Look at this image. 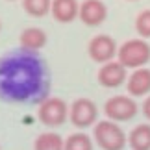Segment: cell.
I'll return each instance as SVG.
<instances>
[{"instance_id": "14", "label": "cell", "mask_w": 150, "mask_h": 150, "mask_svg": "<svg viewBox=\"0 0 150 150\" xmlns=\"http://www.w3.org/2000/svg\"><path fill=\"white\" fill-rule=\"evenodd\" d=\"M63 146H65V139L54 130L39 134L33 141V150H63Z\"/></svg>"}, {"instance_id": "18", "label": "cell", "mask_w": 150, "mask_h": 150, "mask_svg": "<svg viewBox=\"0 0 150 150\" xmlns=\"http://www.w3.org/2000/svg\"><path fill=\"white\" fill-rule=\"evenodd\" d=\"M141 111H143V115H145V119L150 122V95L145 96V100H143V104H141Z\"/></svg>"}, {"instance_id": "11", "label": "cell", "mask_w": 150, "mask_h": 150, "mask_svg": "<svg viewBox=\"0 0 150 150\" xmlns=\"http://www.w3.org/2000/svg\"><path fill=\"white\" fill-rule=\"evenodd\" d=\"M47 41H48V35L43 28H37V26H28L21 32L19 35V45L22 50H28V52H41L45 47H47Z\"/></svg>"}, {"instance_id": "6", "label": "cell", "mask_w": 150, "mask_h": 150, "mask_svg": "<svg viewBox=\"0 0 150 150\" xmlns=\"http://www.w3.org/2000/svg\"><path fill=\"white\" fill-rule=\"evenodd\" d=\"M69 120H71V124L78 130L93 128V126L98 122V108H96V104L91 98H87V96L76 98L69 106Z\"/></svg>"}, {"instance_id": "8", "label": "cell", "mask_w": 150, "mask_h": 150, "mask_svg": "<svg viewBox=\"0 0 150 150\" xmlns=\"http://www.w3.org/2000/svg\"><path fill=\"white\" fill-rule=\"evenodd\" d=\"M96 80L102 87L106 89H117L128 80V69H126L120 61L113 59L100 65L98 72H96Z\"/></svg>"}, {"instance_id": "17", "label": "cell", "mask_w": 150, "mask_h": 150, "mask_svg": "<svg viewBox=\"0 0 150 150\" xmlns=\"http://www.w3.org/2000/svg\"><path fill=\"white\" fill-rule=\"evenodd\" d=\"M135 32L141 39H150V8L143 9L135 17Z\"/></svg>"}, {"instance_id": "13", "label": "cell", "mask_w": 150, "mask_h": 150, "mask_svg": "<svg viewBox=\"0 0 150 150\" xmlns=\"http://www.w3.org/2000/svg\"><path fill=\"white\" fill-rule=\"evenodd\" d=\"M130 150H150V122L135 124L128 134Z\"/></svg>"}, {"instance_id": "19", "label": "cell", "mask_w": 150, "mask_h": 150, "mask_svg": "<svg viewBox=\"0 0 150 150\" xmlns=\"http://www.w3.org/2000/svg\"><path fill=\"white\" fill-rule=\"evenodd\" d=\"M0 32H2V22H0Z\"/></svg>"}, {"instance_id": "3", "label": "cell", "mask_w": 150, "mask_h": 150, "mask_svg": "<svg viewBox=\"0 0 150 150\" xmlns=\"http://www.w3.org/2000/svg\"><path fill=\"white\" fill-rule=\"evenodd\" d=\"M117 61H120L126 69H132V71L146 67V63L150 61V45L146 43V39L141 37L128 39L119 47Z\"/></svg>"}, {"instance_id": "16", "label": "cell", "mask_w": 150, "mask_h": 150, "mask_svg": "<svg viewBox=\"0 0 150 150\" xmlns=\"http://www.w3.org/2000/svg\"><path fill=\"white\" fill-rule=\"evenodd\" d=\"M52 0H22V9L33 19H43L50 13Z\"/></svg>"}, {"instance_id": "15", "label": "cell", "mask_w": 150, "mask_h": 150, "mask_svg": "<svg viewBox=\"0 0 150 150\" xmlns=\"http://www.w3.org/2000/svg\"><path fill=\"white\" fill-rule=\"evenodd\" d=\"M63 150H95V141L85 132H74L67 135Z\"/></svg>"}, {"instance_id": "1", "label": "cell", "mask_w": 150, "mask_h": 150, "mask_svg": "<svg viewBox=\"0 0 150 150\" xmlns=\"http://www.w3.org/2000/svg\"><path fill=\"white\" fill-rule=\"evenodd\" d=\"M50 78L39 52L21 47L0 57V100L9 104H39L48 96Z\"/></svg>"}, {"instance_id": "12", "label": "cell", "mask_w": 150, "mask_h": 150, "mask_svg": "<svg viewBox=\"0 0 150 150\" xmlns=\"http://www.w3.org/2000/svg\"><path fill=\"white\" fill-rule=\"evenodd\" d=\"M80 11V2L78 0H52V19L61 24H69V22L78 19Z\"/></svg>"}, {"instance_id": "2", "label": "cell", "mask_w": 150, "mask_h": 150, "mask_svg": "<svg viewBox=\"0 0 150 150\" xmlns=\"http://www.w3.org/2000/svg\"><path fill=\"white\" fill-rule=\"evenodd\" d=\"M93 141L102 150H124L128 145V135L113 120H98L93 126Z\"/></svg>"}, {"instance_id": "20", "label": "cell", "mask_w": 150, "mask_h": 150, "mask_svg": "<svg viewBox=\"0 0 150 150\" xmlns=\"http://www.w3.org/2000/svg\"><path fill=\"white\" fill-rule=\"evenodd\" d=\"M8 2H17V0H8Z\"/></svg>"}, {"instance_id": "21", "label": "cell", "mask_w": 150, "mask_h": 150, "mask_svg": "<svg viewBox=\"0 0 150 150\" xmlns=\"http://www.w3.org/2000/svg\"><path fill=\"white\" fill-rule=\"evenodd\" d=\"M128 2H137V0H128Z\"/></svg>"}, {"instance_id": "5", "label": "cell", "mask_w": 150, "mask_h": 150, "mask_svg": "<svg viewBox=\"0 0 150 150\" xmlns=\"http://www.w3.org/2000/svg\"><path fill=\"white\" fill-rule=\"evenodd\" d=\"M139 106L130 95H113L104 102V115L113 122H128L137 115Z\"/></svg>"}, {"instance_id": "9", "label": "cell", "mask_w": 150, "mask_h": 150, "mask_svg": "<svg viewBox=\"0 0 150 150\" xmlns=\"http://www.w3.org/2000/svg\"><path fill=\"white\" fill-rule=\"evenodd\" d=\"M78 19L85 26H100L108 19V6L102 0H83V2H80Z\"/></svg>"}, {"instance_id": "4", "label": "cell", "mask_w": 150, "mask_h": 150, "mask_svg": "<svg viewBox=\"0 0 150 150\" xmlns=\"http://www.w3.org/2000/svg\"><path fill=\"white\" fill-rule=\"evenodd\" d=\"M37 119L47 128H59L69 120V104L59 96H47L37 104Z\"/></svg>"}, {"instance_id": "7", "label": "cell", "mask_w": 150, "mask_h": 150, "mask_svg": "<svg viewBox=\"0 0 150 150\" xmlns=\"http://www.w3.org/2000/svg\"><path fill=\"white\" fill-rule=\"evenodd\" d=\"M117 50H119L117 41L111 35H108V33H96L95 37H91V41L87 45L89 57L95 63H100V65H104L108 61H113L117 57Z\"/></svg>"}, {"instance_id": "10", "label": "cell", "mask_w": 150, "mask_h": 150, "mask_svg": "<svg viewBox=\"0 0 150 150\" xmlns=\"http://www.w3.org/2000/svg\"><path fill=\"white\" fill-rule=\"evenodd\" d=\"M126 91L134 98L148 96L150 95V69L141 67V69L132 71V74H128V80H126Z\"/></svg>"}]
</instances>
